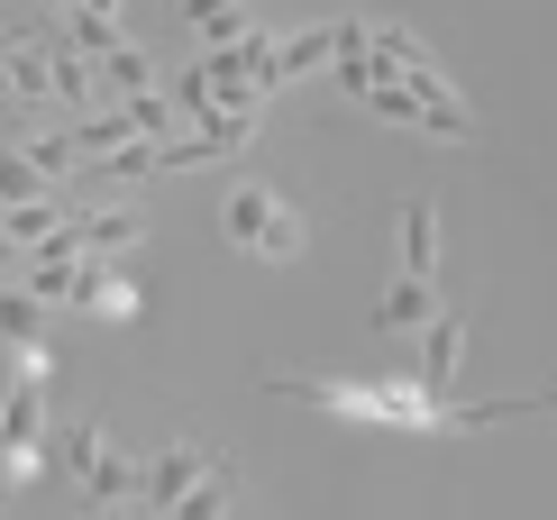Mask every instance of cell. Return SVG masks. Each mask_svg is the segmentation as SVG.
<instances>
[{
	"label": "cell",
	"mask_w": 557,
	"mask_h": 520,
	"mask_svg": "<svg viewBox=\"0 0 557 520\" xmlns=\"http://www.w3.org/2000/svg\"><path fill=\"white\" fill-rule=\"evenodd\" d=\"M393 247L411 274H438V201H403L393 210Z\"/></svg>",
	"instance_id": "10"
},
{
	"label": "cell",
	"mask_w": 557,
	"mask_h": 520,
	"mask_svg": "<svg viewBox=\"0 0 557 520\" xmlns=\"http://www.w3.org/2000/svg\"><path fill=\"white\" fill-rule=\"evenodd\" d=\"M37 193H55V183H46V164L28 156V137L0 147V210H10V201H37Z\"/></svg>",
	"instance_id": "14"
},
{
	"label": "cell",
	"mask_w": 557,
	"mask_h": 520,
	"mask_svg": "<svg viewBox=\"0 0 557 520\" xmlns=\"http://www.w3.org/2000/svg\"><path fill=\"white\" fill-rule=\"evenodd\" d=\"M357 101L375 110V120H393V128H430V110H421V91H411L403 74H393V64H384V74H375V83L357 91Z\"/></svg>",
	"instance_id": "12"
},
{
	"label": "cell",
	"mask_w": 557,
	"mask_h": 520,
	"mask_svg": "<svg viewBox=\"0 0 557 520\" xmlns=\"http://www.w3.org/2000/svg\"><path fill=\"white\" fill-rule=\"evenodd\" d=\"M220 228H228V247H247V256H301V210L274 193V183H238V193L220 201Z\"/></svg>",
	"instance_id": "1"
},
{
	"label": "cell",
	"mask_w": 557,
	"mask_h": 520,
	"mask_svg": "<svg viewBox=\"0 0 557 520\" xmlns=\"http://www.w3.org/2000/svg\"><path fill=\"white\" fill-rule=\"evenodd\" d=\"M64 46L101 64L110 46H120V10H101V0H74V10H64Z\"/></svg>",
	"instance_id": "11"
},
{
	"label": "cell",
	"mask_w": 557,
	"mask_h": 520,
	"mask_svg": "<svg viewBox=\"0 0 557 520\" xmlns=\"http://www.w3.org/2000/svg\"><path fill=\"white\" fill-rule=\"evenodd\" d=\"M338 55V18H320V28H293V37H274V91L301 83V74H320V64Z\"/></svg>",
	"instance_id": "9"
},
{
	"label": "cell",
	"mask_w": 557,
	"mask_h": 520,
	"mask_svg": "<svg viewBox=\"0 0 557 520\" xmlns=\"http://www.w3.org/2000/svg\"><path fill=\"white\" fill-rule=\"evenodd\" d=\"M55 438H64V475L83 484V503H137V493H147V466H128L91 420H64Z\"/></svg>",
	"instance_id": "2"
},
{
	"label": "cell",
	"mask_w": 557,
	"mask_h": 520,
	"mask_svg": "<svg viewBox=\"0 0 557 520\" xmlns=\"http://www.w3.org/2000/svg\"><path fill=\"white\" fill-rule=\"evenodd\" d=\"M393 74H403L411 91H421V110H430V128H438V137H475V110H467V91H457L448 74H438V55H430V46H421L411 64H393Z\"/></svg>",
	"instance_id": "5"
},
{
	"label": "cell",
	"mask_w": 557,
	"mask_h": 520,
	"mask_svg": "<svg viewBox=\"0 0 557 520\" xmlns=\"http://www.w3.org/2000/svg\"><path fill=\"white\" fill-rule=\"evenodd\" d=\"M430 311H438V274H411V265H393L384 301H375V329H421Z\"/></svg>",
	"instance_id": "8"
},
{
	"label": "cell",
	"mask_w": 557,
	"mask_h": 520,
	"mask_svg": "<svg viewBox=\"0 0 557 520\" xmlns=\"http://www.w3.org/2000/svg\"><path fill=\"white\" fill-rule=\"evenodd\" d=\"M55 220H64V201H55V193H37V201H10V210H0V228H10L18 247H37Z\"/></svg>",
	"instance_id": "17"
},
{
	"label": "cell",
	"mask_w": 557,
	"mask_h": 520,
	"mask_svg": "<svg viewBox=\"0 0 557 520\" xmlns=\"http://www.w3.org/2000/svg\"><path fill=\"white\" fill-rule=\"evenodd\" d=\"M137 228H147V220H137L128 201H110V210H83V220L64 210V238H74L83 256H120V247H137Z\"/></svg>",
	"instance_id": "7"
},
{
	"label": "cell",
	"mask_w": 557,
	"mask_h": 520,
	"mask_svg": "<svg viewBox=\"0 0 557 520\" xmlns=\"http://www.w3.org/2000/svg\"><path fill=\"white\" fill-rule=\"evenodd\" d=\"M183 28H193V46H238L247 37V10H238V0H183Z\"/></svg>",
	"instance_id": "13"
},
{
	"label": "cell",
	"mask_w": 557,
	"mask_h": 520,
	"mask_svg": "<svg viewBox=\"0 0 557 520\" xmlns=\"http://www.w3.org/2000/svg\"><path fill=\"white\" fill-rule=\"evenodd\" d=\"M64 311H101V320H137V311H147V274L110 265V256H83V274H74V301H64Z\"/></svg>",
	"instance_id": "3"
},
{
	"label": "cell",
	"mask_w": 557,
	"mask_h": 520,
	"mask_svg": "<svg viewBox=\"0 0 557 520\" xmlns=\"http://www.w3.org/2000/svg\"><path fill=\"white\" fill-rule=\"evenodd\" d=\"M0 338H10V347H37V338H46V301L28 293V283L0 293Z\"/></svg>",
	"instance_id": "15"
},
{
	"label": "cell",
	"mask_w": 557,
	"mask_h": 520,
	"mask_svg": "<svg viewBox=\"0 0 557 520\" xmlns=\"http://www.w3.org/2000/svg\"><path fill=\"white\" fill-rule=\"evenodd\" d=\"M457 374H467V311H430L421 320V384L448 393Z\"/></svg>",
	"instance_id": "6"
},
{
	"label": "cell",
	"mask_w": 557,
	"mask_h": 520,
	"mask_svg": "<svg viewBox=\"0 0 557 520\" xmlns=\"http://www.w3.org/2000/svg\"><path fill=\"white\" fill-rule=\"evenodd\" d=\"M211 475H220V466L201 457V438H174L165 457L147 466V493H137V503H147V511H183V503H193V493L211 484Z\"/></svg>",
	"instance_id": "4"
},
{
	"label": "cell",
	"mask_w": 557,
	"mask_h": 520,
	"mask_svg": "<svg viewBox=\"0 0 557 520\" xmlns=\"http://www.w3.org/2000/svg\"><path fill=\"white\" fill-rule=\"evenodd\" d=\"M91 74H101L110 91H120V101H128V91H156V64H147V55H137V46H128V37H120V46H110V55H101V64H91Z\"/></svg>",
	"instance_id": "16"
},
{
	"label": "cell",
	"mask_w": 557,
	"mask_h": 520,
	"mask_svg": "<svg viewBox=\"0 0 557 520\" xmlns=\"http://www.w3.org/2000/svg\"><path fill=\"white\" fill-rule=\"evenodd\" d=\"M46 10H74V0H46Z\"/></svg>",
	"instance_id": "18"
}]
</instances>
